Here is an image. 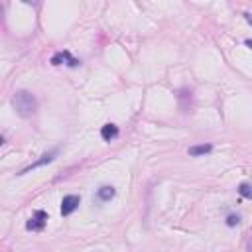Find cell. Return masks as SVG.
I'll use <instances>...</instances> for the list:
<instances>
[{
    "mask_svg": "<svg viewBox=\"0 0 252 252\" xmlns=\"http://www.w3.org/2000/svg\"><path fill=\"white\" fill-rule=\"evenodd\" d=\"M12 104H14L16 112L20 116H24V118L32 116L35 112V108H37V100H35V96L30 91H18L12 96Z\"/></svg>",
    "mask_w": 252,
    "mask_h": 252,
    "instance_id": "1",
    "label": "cell"
},
{
    "mask_svg": "<svg viewBox=\"0 0 252 252\" xmlns=\"http://www.w3.org/2000/svg\"><path fill=\"white\" fill-rule=\"evenodd\" d=\"M79 203H81L79 195H65L63 201H61V215H63V217L71 215V213L79 207Z\"/></svg>",
    "mask_w": 252,
    "mask_h": 252,
    "instance_id": "2",
    "label": "cell"
},
{
    "mask_svg": "<svg viewBox=\"0 0 252 252\" xmlns=\"http://www.w3.org/2000/svg\"><path fill=\"white\" fill-rule=\"evenodd\" d=\"M45 220H47V213H45V211H35L33 217L28 220L26 228H28V230H41V228L45 226Z\"/></svg>",
    "mask_w": 252,
    "mask_h": 252,
    "instance_id": "3",
    "label": "cell"
},
{
    "mask_svg": "<svg viewBox=\"0 0 252 252\" xmlns=\"http://www.w3.org/2000/svg\"><path fill=\"white\" fill-rule=\"evenodd\" d=\"M51 63L53 65H69V67H77L79 65V59H75L69 51H59V53H55L53 57H51Z\"/></svg>",
    "mask_w": 252,
    "mask_h": 252,
    "instance_id": "4",
    "label": "cell"
},
{
    "mask_svg": "<svg viewBox=\"0 0 252 252\" xmlns=\"http://www.w3.org/2000/svg\"><path fill=\"white\" fill-rule=\"evenodd\" d=\"M100 136H102V140L110 142L112 138H116V136H118V128H116L114 124H104V126L100 128Z\"/></svg>",
    "mask_w": 252,
    "mask_h": 252,
    "instance_id": "5",
    "label": "cell"
},
{
    "mask_svg": "<svg viewBox=\"0 0 252 252\" xmlns=\"http://www.w3.org/2000/svg\"><path fill=\"white\" fill-rule=\"evenodd\" d=\"M55 154H57L55 150H53V152H49V154H43V156H41V158H39L37 161H33V163L30 165V167H26V169H22V173H28L30 169H33V167H39V165H43V163H49V161H51V159L55 158Z\"/></svg>",
    "mask_w": 252,
    "mask_h": 252,
    "instance_id": "6",
    "label": "cell"
},
{
    "mask_svg": "<svg viewBox=\"0 0 252 252\" xmlns=\"http://www.w3.org/2000/svg\"><path fill=\"white\" fill-rule=\"evenodd\" d=\"M213 150L211 144H199V146H191L189 148V156H205Z\"/></svg>",
    "mask_w": 252,
    "mask_h": 252,
    "instance_id": "7",
    "label": "cell"
},
{
    "mask_svg": "<svg viewBox=\"0 0 252 252\" xmlns=\"http://www.w3.org/2000/svg\"><path fill=\"white\" fill-rule=\"evenodd\" d=\"M96 197H98L100 201H110V199L114 197V187H110V185L100 187V189L96 191Z\"/></svg>",
    "mask_w": 252,
    "mask_h": 252,
    "instance_id": "8",
    "label": "cell"
},
{
    "mask_svg": "<svg viewBox=\"0 0 252 252\" xmlns=\"http://www.w3.org/2000/svg\"><path fill=\"white\" fill-rule=\"evenodd\" d=\"M238 193L242 197H246V199H252V185L250 183H240L238 185Z\"/></svg>",
    "mask_w": 252,
    "mask_h": 252,
    "instance_id": "9",
    "label": "cell"
},
{
    "mask_svg": "<svg viewBox=\"0 0 252 252\" xmlns=\"http://www.w3.org/2000/svg\"><path fill=\"white\" fill-rule=\"evenodd\" d=\"M238 222H240L238 215H230V217L226 219V224H228V226H234V224H238Z\"/></svg>",
    "mask_w": 252,
    "mask_h": 252,
    "instance_id": "10",
    "label": "cell"
},
{
    "mask_svg": "<svg viewBox=\"0 0 252 252\" xmlns=\"http://www.w3.org/2000/svg\"><path fill=\"white\" fill-rule=\"evenodd\" d=\"M244 18H246V22H248V24H252V14H248V12H246V14H244Z\"/></svg>",
    "mask_w": 252,
    "mask_h": 252,
    "instance_id": "11",
    "label": "cell"
},
{
    "mask_svg": "<svg viewBox=\"0 0 252 252\" xmlns=\"http://www.w3.org/2000/svg\"><path fill=\"white\" fill-rule=\"evenodd\" d=\"M248 250L252 252V236H250V240H248Z\"/></svg>",
    "mask_w": 252,
    "mask_h": 252,
    "instance_id": "12",
    "label": "cell"
},
{
    "mask_svg": "<svg viewBox=\"0 0 252 252\" xmlns=\"http://www.w3.org/2000/svg\"><path fill=\"white\" fill-rule=\"evenodd\" d=\"M246 45H248V47L252 49V39H246Z\"/></svg>",
    "mask_w": 252,
    "mask_h": 252,
    "instance_id": "13",
    "label": "cell"
}]
</instances>
